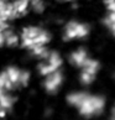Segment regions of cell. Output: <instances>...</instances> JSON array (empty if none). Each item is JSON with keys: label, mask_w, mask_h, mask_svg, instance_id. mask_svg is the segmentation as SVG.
<instances>
[{"label": "cell", "mask_w": 115, "mask_h": 120, "mask_svg": "<svg viewBox=\"0 0 115 120\" xmlns=\"http://www.w3.org/2000/svg\"><path fill=\"white\" fill-rule=\"evenodd\" d=\"M62 1H70V0H62Z\"/></svg>", "instance_id": "cell-13"}, {"label": "cell", "mask_w": 115, "mask_h": 120, "mask_svg": "<svg viewBox=\"0 0 115 120\" xmlns=\"http://www.w3.org/2000/svg\"><path fill=\"white\" fill-rule=\"evenodd\" d=\"M30 6L32 8L33 11L38 12V14L43 12L46 9V5L43 3V0H30Z\"/></svg>", "instance_id": "cell-11"}, {"label": "cell", "mask_w": 115, "mask_h": 120, "mask_svg": "<svg viewBox=\"0 0 115 120\" xmlns=\"http://www.w3.org/2000/svg\"><path fill=\"white\" fill-rule=\"evenodd\" d=\"M88 58H89V57H88V52H87L85 48L84 47H78L77 50H74V51L70 52L68 61H69L70 64L82 68L83 64L85 63V61Z\"/></svg>", "instance_id": "cell-7"}, {"label": "cell", "mask_w": 115, "mask_h": 120, "mask_svg": "<svg viewBox=\"0 0 115 120\" xmlns=\"http://www.w3.org/2000/svg\"><path fill=\"white\" fill-rule=\"evenodd\" d=\"M105 1H107V3H108V1H111V0H105Z\"/></svg>", "instance_id": "cell-14"}, {"label": "cell", "mask_w": 115, "mask_h": 120, "mask_svg": "<svg viewBox=\"0 0 115 120\" xmlns=\"http://www.w3.org/2000/svg\"><path fill=\"white\" fill-rule=\"evenodd\" d=\"M62 63H63V60H62L59 53L50 51L47 57L42 58L41 62L38 63L37 71L42 77H46V75L53 73V72H56V71H58L62 67Z\"/></svg>", "instance_id": "cell-4"}, {"label": "cell", "mask_w": 115, "mask_h": 120, "mask_svg": "<svg viewBox=\"0 0 115 120\" xmlns=\"http://www.w3.org/2000/svg\"><path fill=\"white\" fill-rule=\"evenodd\" d=\"M15 101H16V98L12 97L11 94H9L7 92L0 94V106H1L3 109H5V110L11 109L12 106H14Z\"/></svg>", "instance_id": "cell-8"}, {"label": "cell", "mask_w": 115, "mask_h": 120, "mask_svg": "<svg viewBox=\"0 0 115 120\" xmlns=\"http://www.w3.org/2000/svg\"><path fill=\"white\" fill-rule=\"evenodd\" d=\"M104 24L108 29L114 32L115 31V11H108L107 16L104 17Z\"/></svg>", "instance_id": "cell-10"}, {"label": "cell", "mask_w": 115, "mask_h": 120, "mask_svg": "<svg viewBox=\"0 0 115 120\" xmlns=\"http://www.w3.org/2000/svg\"><path fill=\"white\" fill-rule=\"evenodd\" d=\"M63 74L62 72L56 71V72L51 73L45 77V81H43V89H45L48 94H56L57 92L59 90V88L63 84Z\"/></svg>", "instance_id": "cell-6"}, {"label": "cell", "mask_w": 115, "mask_h": 120, "mask_svg": "<svg viewBox=\"0 0 115 120\" xmlns=\"http://www.w3.org/2000/svg\"><path fill=\"white\" fill-rule=\"evenodd\" d=\"M114 35H115V31H114Z\"/></svg>", "instance_id": "cell-15"}, {"label": "cell", "mask_w": 115, "mask_h": 120, "mask_svg": "<svg viewBox=\"0 0 115 120\" xmlns=\"http://www.w3.org/2000/svg\"><path fill=\"white\" fill-rule=\"evenodd\" d=\"M50 41V32L40 26H27V27H24L21 30L20 45H22V47L27 48L29 51L41 46H46Z\"/></svg>", "instance_id": "cell-2"}, {"label": "cell", "mask_w": 115, "mask_h": 120, "mask_svg": "<svg viewBox=\"0 0 115 120\" xmlns=\"http://www.w3.org/2000/svg\"><path fill=\"white\" fill-rule=\"evenodd\" d=\"M5 45L9 47H14L20 45V35L15 34L11 30H5Z\"/></svg>", "instance_id": "cell-9"}, {"label": "cell", "mask_w": 115, "mask_h": 120, "mask_svg": "<svg viewBox=\"0 0 115 120\" xmlns=\"http://www.w3.org/2000/svg\"><path fill=\"white\" fill-rule=\"evenodd\" d=\"M89 25L77 20H72L66 24L64 31H63V41H74V40L85 38L89 35Z\"/></svg>", "instance_id": "cell-3"}, {"label": "cell", "mask_w": 115, "mask_h": 120, "mask_svg": "<svg viewBox=\"0 0 115 120\" xmlns=\"http://www.w3.org/2000/svg\"><path fill=\"white\" fill-rule=\"evenodd\" d=\"M100 68V64L96 60L88 58L85 63L82 67V72L79 74V82L83 86H90V84L95 81L96 73Z\"/></svg>", "instance_id": "cell-5"}, {"label": "cell", "mask_w": 115, "mask_h": 120, "mask_svg": "<svg viewBox=\"0 0 115 120\" xmlns=\"http://www.w3.org/2000/svg\"><path fill=\"white\" fill-rule=\"evenodd\" d=\"M69 105L74 106L82 116L100 115L105 109V99L101 95H94L85 92H72L67 95Z\"/></svg>", "instance_id": "cell-1"}, {"label": "cell", "mask_w": 115, "mask_h": 120, "mask_svg": "<svg viewBox=\"0 0 115 120\" xmlns=\"http://www.w3.org/2000/svg\"><path fill=\"white\" fill-rule=\"evenodd\" d=\"M111 114H113V115H111V118H114V119H115V106H114V109H113Z\"/></svg>", "instance_id": "cell-12"}]
</instances>
